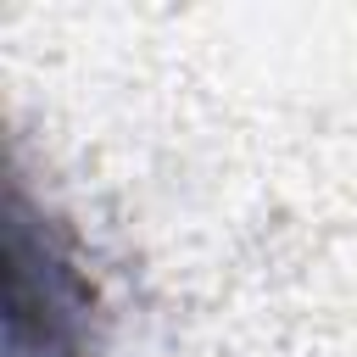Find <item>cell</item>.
Wrapping results in <instances>:
<instances>
[{"mask_svg":"<svg viewBox=\"0 0 357 357\" xmlns=\"http://www.w3.org/2000/svg\"><path fill=\"white\" fill-rule=\"evenodd\" d=\"M100 284L78 234L11 173L6 195V357H95Z\"/></svg>","mask_w":357,"mask_h":357,"instance_id":"6da1fadb","label":"cell"}]
</instances>
